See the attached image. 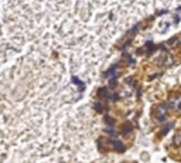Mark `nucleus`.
Masks as SVG:
<instances>
[{
	"mask_svg": "<svg viewBox=\"0 0 181 163\" xmlns=\"http://www.w3.org/2000/svg\"><path fill=\"white\" fill-rule=\"evenodd\" d=\"M168 110H169V105L166 103H161L159 107L156 108L155 111V116L156 119L159 121H163L165 119V117L168 115Z\"/></svg>",
	"mask_w": 181,
	"mask_h": 163,
	"instance_id": "f257e3e1",
	"label": "nucleus"
},
{
	"mask_svg": "<svg viewBox=\"0 0 181 163\" xmlns=\"http://www.w3.org/2000/svg\"><path fill=\"white\" fill-rule=\"evenodd\" d=\"M170 102H171V105L177 111H181V95H173Z\"/></svg>",
	"mask_w": 181,
	"mask_h": 163,
	"instance_id": "f03ea898",
	"label": "nucleus"
},
{
	"mask_svg": "<svg viewBox=\"0 0 181 163\" xmlns=\"http://www.w3.org/2000/svg\"><path fill=\"white\" fill-rule=\"evenodd\" d=\"M116 68H117V66H112V67L109 69L107 73L104 74V77H108L109 79H111V82L116 81V76H117Z\"/></svg>",
	"mask_w": 181,
	"mask_h": 163,
	"instance_id": "7ed1b4c3",
	"label": "nucleus"
},
{
	"mask_svg": "<svg viewBox=\"0 0 181 163\" xmlns=\"http://www.w3.org/2000/svg\"><path fill=\"white\" fill-rule=\"evenodd\" d=\"M111 144L113 145V148H114V151H117V152H123V151H125L123 144H122L120 141H118V139L111 141Z\"/></svg>",
	"mask_w": 181,
	"mask_h": 163,
	"instance_id": "20e7f679",
	"label": "nucleus"
},
{
	"mask_svg": "<svg viewBox=\"0 0 181 163\" xmlns=\"http://www.w3.org/2000/svg\"><path fill=\"white\" fill-rule=\"evenodd\" d=\"M71 81H73L74 84H76L77 86H79V87H81L82 90H84V88H85V85H84V83L79 81L77 77H73V78H71Z\"/></svg>",
	"mask_w": 181,
	"mask_h": 163,
	"instance_id": "39448f33",
	"label": "nucleus"
},
{
	"mask_svg": "<svg viewBox=\"0 0 181 163\" xmlns=\"http://www.w3.org/2000/svg\"><path fill=\"white\" fill-rule=\"evenodd\" d=\"M123 127H125V128H123V131H122L123 134H127V133H130V131H131V126H130L129 124L125 125Z\"/></svg>",
	"mask_w": 181,
	"mask_h": 163,
	"instance_id": "423d86ee",
	"label": "nucleus"
},
{
	"mask_svg": "<svg viewBox=\"0 0 181 163\" xmlns=\"http://www.w3.org/2000/svg\"><path fill=\"white\" fill-rule=\"evenodd\" d=\"M171 126H173L172 124H169L168 126H166V127H165V129H164V131H162V133L160 134V136H164V135H165V134L168 133L169 130H170V128H171Z\"/></svg>",
	"mask_w": 181,
	"mask_h": 163,
	"instance_id": "0eeeda50",
	"label": "nucleus"
},
{
	"mask_svg": "<svg viewBox=\"0 0 181 163\" xmlns=\"http://www.w3.org/2000/svg\"><path fill=\"white\" fill-rule=\"evenodd\" d=\"M180 154H181V146H180Z\"/></svg>",
	"mask_w": 181,
	"mask_h": 163,
	"instance_id": "6e6552de",
	"label": "nucleus"
}]
</instances>
